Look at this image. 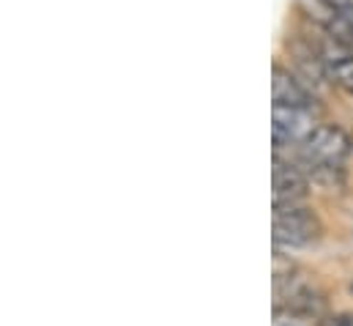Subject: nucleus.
<instances>
[{"label":"nucleus","instance_id":"nucleus-1","mask_svg":"<svg viewBox=\"0 0 353 326\" xmlns=\"http://www.w3.org/2000/svg\"><path fill=\"white\" fill-rule=\"evenodd\" d=\"M323 225L318 214L301 203H274L271 214V239L276 247L299 249V247H312L321 242Z\"/></svg>","mask_w":353,"mask_h":326},{"label":"nucleus","instance_id":"nucleus-2","mask_svg":"<svg viewBox=\"0 0 353 326\" xmlns=\"http://www.w3.org/2000/svg\"><path fill=\"white\" fill-rule=\"evenodd\" d=\"M285 50L290 55V64L299 69L301 80L310 82L312 88H326V85H334L329 77V69H326V61H323V52H321V44L304 33H288L285 36Z\"/></svg>","mask_w":353,"mask_h":326},{"label":"nucleus","instance_id":"nucleus-3","mask_svg":"<svg viewBox=\"0 0 353 326\" xmlns=\"http://www.w3.org/2000/svg\"><path fill=\"white\" fill-rule=\"evenodd\" d=\"M271 99L276 104H288L312 115L321 113V99L315 96V88L301 80L299 75H293L290 69H285L279 61H274L271 66Z\"/></svg>","mask_w":353,"mask_h":326},{"label":"nucleus","instance_id":"nucleus-4","mask_svg":"<svg viewBox=\"0 0 353 326\" xmlns=\"http://www.w3.org/2000/svg\"><path fill=\"white\" fill-rule=\"evenodd\" d=\"M310 189H312V184L299 164L293 160H282V154H274V162H271L274 203H301L310 195Z\"/></svg>","mask_w":353,"mask_h":326},{"label":"nucleus","instance_id":"nucleus-5","mask_svg":"<svg viewBox=\"0 0 353 326\" xmlns=\"http://www.w3.org/2000/svg\"><path fill=\"white\" fill-rule=\"evenodd\" d=\"M301 148H304L307 154L318 157V160L343 164L348 160L353 146H351V137H348L340 126H334V124H321V121H318V126L310 132V137L304 140Z\"/></svg>","mask_w":353,"mask_h":326},{"label":"nucleus","instance_id":"nucleus-6","mask_svg":"<svg viewBox=\"0 0 353 326\" xmlns=\"http://www.w3.org/2000/svg\"><path fill=\"white\" fill-rule=\"evenodd\" d=\"M299 6L307 14V19H312V25L321 33H326V36H332V39H337V41L353 47L351 25H348V19L343 17V11L332 0H299Z\"/></svg>","mask_w":353,"mask_h":326},{"label":"nucleus","instance_id":"nucleus-7","mask_svg":"<svg viewBox=\"0 0 353 326\" xmlns=\"http://www.w3.org/2000/svg\"><path fill=\"white\" fill-rule=\"evenodd\" d=\"M326 36V33H323ZM321 44V52H323V61H326V69H329V77L337 88H343L348 96H353V47L326 36Z\"/></svg>","mask_w":353,"mask_h":326},{"label":"nucleus","instance_id":"nucleus-8","mask_svg":"<svg viewBox=\"0 0 353 326\" xmlns=\"http://www.w3.org/2000/svg\"><path fill=\"white\" fill-rule=\"evenodd\" d=\"M293 162L307 173L310 184L321 186L323 192H334V189H343V186H345V170H343V164L318 160V157L307 154L301 146H299V157H296Z\"/></svg>","mask_w":353,"mask_h":326},{"label":"nucleus","instance_id":"nucleus-9","mask_svg":"<svg viewBox=\"0 0 353 326\" xmlns=\"http://www.w3.org/2000/svg\"><path fill=\"white\" fill-rule=\"evenodd\" d=\"M321 326H353V313H329L321 318Z\"/></svg>","mask_w":353,"mask_h":326},{"label":"nucleus","instance_id":"nucleus-10","mask_svg":"<svg viewBox=\"0 0 353 326\" xmlns=\"http://www.w3.org/2000/svg\"><path fill=\"white\" fill-rule=\"evenodd\" d=\"M340 11H343V17L348 19V25H351V30H353V0H332Z\"/></svg>","mask_w":353,"mask_h":326}]
</instances>
